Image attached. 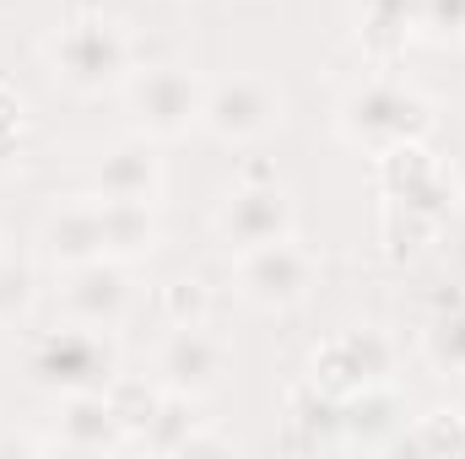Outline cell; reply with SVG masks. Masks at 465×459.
I'll list each match as a JSON object with an SVG mask.
<instances>
[{
	"label": "cell",
	"mask_w": 465,
	"mask_h": 459,
	"mask_svg": "<svg viewBox=\"0 0 465 459\" xmlns=\"http://www.w3.org/2000/svg\"><path fill=\"white\" fill-rule=\"evenodd\" d=\"M439 124V109L406 87V82H362L357 93L341 98V135L362 151H390V146H406V141H428Z\"/></svg>",
	"instance_id": "1"
},
{
	"label": "cell",
	"mask_w": 465,
	"mask_h": 459,
	"mask_svg": "<svg viewBox=\"0 0 465 459\" xmlns=\"http://www.w3.org/2000/svg\"><path fill=\"white\" fill-rule=\"evenodd\" d=\"M49 65H54V76H60L71 93L98 98V93L130 82V38H124L119 22L98 16V11L71 16V22L54 33V44H49Z\"/></svg>",
	"instance_id": "2"
},
{
	"label": "cell",
	"mask_w": 465,
	"mask_h": 459,
	"mask_svg": "<svg viewBox=\"0 0 465 459\" xmlns=\"http://www.w3.org/2000/svg\"><path fill=\"white\" fill-rule=\"evenodd\" d=\"M27 378L49 395H76V389H109L119 378V351L109 341V330L93 325H60L44 330L27 346Z\"/></svg>",
	"instance_id": "3"
},
{
	"label": "cell",
	"mask_w": 465,
	"mask_h": 459,
	"mask_svg": "<svg viewBox=\"0 0 465 459\" xmlns=\"http://www.w3.org/2000/svg\"><path fill=\"white\" fill-rule=\"evenodd\" d=\"M320 281V259L282 238V243H265V249H243L238 265H232V287L243 303L265 308V314H282V308H298Z\"/></svg>",
	"instance_id": "4"
},
{
	"label": "cell",
	"mask_w": 465,
	"mask_h": 459,
	"mask_svg": "<svg viewBox=\"0 0 465 459\" xmlns=\"http://www.w3.org/2000/svg\"><path fill=\"white\" fill-rule=\"evenodd\" d=\"M124 98H130V114L141 124V135L179 141V135H190L201 124L206 82L195 71H179V65H152V71H135L124 82Z\"/></svg>",
	"instance_id": "5"
},
{
	"label": "cell",
	"mask_w": 465,
	"mask_h": 459,
	"mask_svg": "<svg viewBox=\"0 0 465 459\" xmlns=\"http://www.w3.org/2000/svg\"><path fill=\"white\" fill-rule=\"evenodd\" d=\"M390 373H395V346L384 330H341L309 362V384L331 400H351L373 384H390Z\"/></svg>",
	"instance_id": "6"
},
{
	"label": "cell",
	"mask_w": 465,
	"mask_h": 459,
	"mask_svg": "<svg viewBox=\"0 0 465 459\" xmlns=\"http://www.w3.org/2000/svg\"><path fill=\"white\" fill-rule=\"evenodd\" d=\"M292 228H298V211H292V200H287V190L276 179L238 184L228 200L217 206V238L228 243L232 254L282 243V238H292Z\"/></svg>",
	"instance_id": "7"
},
{
	"label": "cell",
	"mask_w": 465,
	"mask_h": 459,
	"mask_svg": "<svg viewBox=\"0 0 465 459\" xmlns=\"http://www.w3.org/2000/svg\"><path fill=\"white\" fill-rule=\"evenodd\" d=\"M228 378V346L206 336V325H173L157 346V384L184 400H206Z\"/></svg>",
	"instance_id": "8"
},
{
	"label": "cell",
	"mask_w": 465,
	"mask_h": 459,
	"mask_svg": "<svg viewBox=\"0 0 465 459\" xmlns=\"http://www.w3.org/2000/svg\"><path fill=\"white\" fill-rule=\"evenodd\" d=\"M282 124V98L260 82V76H232L206 87V109H201V130H212L217 141L243 146V141H260Z\"/></svg>",
	"instance_id": "9"
},
{
	"label": "cell",
	"mask_w": 465,
	"mask_h": 459,
	"mask_svg": "<svg viewBox=\"0 0 465 459\" xmlns=\"http://www.w3.org/2000/svg\"><path fill=\"white\" fill-rule=\"evenodd\" d=\"M130 270L124 259L104 254V259H87V265H71L65 281H60V303H65V319L76 325H93V330H114L119 319L130 314Z\"/></svg>",
	"instance_id": "10"
},
{
	"label": "cell",
	"mask_w": 465,
	"mask_h": 459,
	"mask_svg": "<svg viewBox=\"0 0 465 459\" xmlns=\"http://www.w3.org/2000/svg\"><path fill=\"white\" fill-rule=\"evenodd\" d=\"M54 444L65 454H114L130 444L124 422L109 405V389H76V395H60V411H54Z\"/></svg>",
	"instance_id": "11"
},
{
	"label": "cell",
	"mask_w": 465,
	"mask_h": 459,
	"mask_svg": "<svg viewBox=\"0 0 465 459\" xmlns=\"http://www.w3.org/2000/svg\"><path fill=\"white\" fill-rule=\"evenodd\" d=\"M163 195V157L152 135H124L98 162V200H146L157 206Z\"/></svg>",
	"instance_id": "12"
},
{
	"label": "cell",
	"mask_w": 465,
	"mask_h": 459,
	"mask_svg": "<svg viewBox=\"0 0 465 459\" xmlns=\"http://www.w3.org/2000/svg\"><path fill=\"white\" fill-rule=\"evenodd\" d=\"M38 249L54 270H71V265H87V259H104V211L98 200H71V206H54L38 228Z\"/></svg>",
	"instance_id": "13"
},
{
	"label": "cell",
	"mask_w": 465,
	"mask_h": 459,
	"mask_svg": "<svg viewBox=\"0 0 465 459\" xmlns=\"http://www.w3.org/2000/svg\"><path fill=\"white\" fill-rule=\"evenodd\" d=\"M379 190H384V200H411V206L444 217V200H433V195H444V173H439L428 141H406V146L379 151Z\"/></svg>",
	"instance_id": "14"
},
{
	"label": "cell",
	"mask_w": 465,
	"mask_h": 459,
	"mask_svg": "<svg viewBox=\"0 0 465 459\" xmlns=\"http://www.w3.org/2000/svg\"><path fill=\"white\" fill-rule=\"evenodd\" d=\"M104 211V249L114 259H146L157 243H163V228H157V211L146 200H98Z\"/></svg>",
	"instance_id": "15"
},
{
	"label": "cell",
	"mask_w": 465,
	"mask_h": 459,
	"mask_svg": "<svg viewBox=\"0 0 465 459\" xmlns=\"http://www.w3.org/2000/svg\"><path fill=\"white\" fill-rule=\"evenodd\" d=\"M357 38L373 60H395L417 38V0H362L357 5Z\"/></svg>",
	"instance_id": "16"
},
{
	"label": "cell",
	"mask_w": 465,
	"mask_h": 459,
	"mask_svg": "<svg viewBox=\"0 0 465 459\" xmlns=\"http://www.w3.org/2000/svg\"><path fill=\"white\" fill-rule=\"evenodd\" d=\"M395 422H401V400L390 395V384H373V389L341 400V444L384 449L390 433H395Z\"/></svg>",
	"instance_id": "17"
},
{
	"label": "cell",
	"mask_w": 465,
	"mask_h": 459,
	"mask_svg": "<svg viewBox=\"0 0 465 459\" xmlns=\"http://www.w3.org/2000/svg\"><path fill=\"white\" fill-rule=\"evenodd\" d=\"M439 222L444 217H433V211H422L411 200H390L384 206V254L390 259H417L439 238Z\"/></svg>",
	"instance_id": "18"
},
{
	"label": "cell",
	"mask_w": 465,
	"mask_h": 459,
	"mask_svg": "<svg viewBox=\"0 0 465 459\" xmlns=\"http://www.w3.org/2000/svg\"><path fill=\"white\" fill-rule=\"evenodd\" d=\"M422 356L444 373V378H465V303L439 308L422 330Z\"/></svg>",
	"instance_id": "19"
},
{
	"label": "cell",
	"mask_w": 465,
	"mask_h": 459,
	"mask_svg": "<svg viewBox=\"0 0 465 459\" xmlns=\"http://www.w3.org/2000/svg\"><path fill=\"white\" fill-rule=\"evenodd\" d=\"M163 384H146V378H124L119 373L114 384H109V405H114V416L124 422V433H130V444L152 427V416H157V405H163Z\"/></svg>",
	"instance_id": "20"
},
{
	"label": "cell",
	"mask_w": 465,
	"mask_h": 459,
	"mask_svg": "<svg viewBox=\"0 0 465 459\" xmlns=\"http://www.w3.org/2000/svg\"><path fill=\"white\" fill-rule=\"evenodd\" d=\"M292 427L303 433L298 444H341V400L320 395L314 384L292 395Z\"/></svg>",
	"instance_id": "21"
},
{
	"label": "cell",
	"mask_w": 465,
	"mask_h": 459,
	"mask_svg": "<svg viewBox=\"0 0 465 459\" xmlns=\"http://www.w3.org/2000/svg\"><path fill=\"white\" fill-rule=\"evenodd\" d=\"M195 427H201V416L190 411V400H184V395H163V405H157L152 427L141 433V444H146L152 454H184V444H190Z\"/></svg>",
	"instance_id": "22"
},
{
	"label": "cell",
	"mask_w": 465,
	"mask_h": 459,
	"mask_svg": "<svg viewBox=\"0 0 465 459\" xmlns=\"http://www.w3.org/2000/svg\"><path fill=\"white\" fill-rule=\"evenodd\" d=\"M406 449H417V454H465V416L460 411H428L411 427Z\"/></svg>",
	"instance_id": "23"
},
{
	"label": "cell",
	"mask_w": 465,
	"mask_h": 459,
	"mask_svg": "<svg viewBox=\"0 0 465 459\" xmlns=\"http://www.w3.org/2000/svg\"><path fill=\"white\" fill-rule=\"evenodd\" d=\"M33 298H38V276H33V265H22V259H5V254H0V325L27 319Z\"/></svg>",
	"instance_id": "24"
},
{
	"label": "cell",
	"mask_w": 465,
	"mask_h": 459,
	"mask_svg": "<svg viewBox=\"0 0 465 459\" xmlns=\"http://www.w3.org/2000/svg\"><path fill=\"white\" fill-rule=\"evenodd\" d=\"M417 38L465 44V0H417Z\"/></svg>",
	"instance_id": "25"
},
{
	"label": "cell",
	"mask_w": 465,
	"mask_h": 459,
	"mask_svg": "<svg viewBox=\"0 0 465 459\" xmlns=\"http://www.w3.org/2000/svg\"><path fill=\"white\" fill-rule=\"evenodd\" d=\"M163 314H168V325H206L212 292H206L195 276H179V281H168V292H163Z\"/></svg>",
	"instance_id": "26"
},
{
	"label": "cell",
	"mask_w": 465,
	"mask_h": 459,
	"mask_svg": "<svg viewBox=\"0 0 465 459\" xmlns=\"http://www.w3.org/2000/svg\"><path fill=\"white\" fill-rule=\"evenodd\" d=\"M16 135H22V103L0 87V157L16 146Z\"/></svg>",
	"instance_id": "27"
},
{
	"label": "cell",
	"mask_w": 465,
	"mask_h": 459,
	"mask_svg": "<svg viewBox=\"0 0 465 459\" xmlns=\"http://www.w3.org/2000/svg\"><path fill=\"white\" fill-rule=\"evenodd\" d=\"M232 438H223V433H206V427H195L190 433V444H184V454H228Z\"/></svg>",
	"instance_id": "28"
},
{
	"label": "cell",
	"mask_w": 465,
	"mask_h": 459,
	"mask_svg": "<svg viewBox=\"0 0 465 459\" xmlns=\"http://www.w3.org/2000/svg\"><path fill=\"white\" fill-rule=\"evenodd\" d=\"M460 200H465V179H460Z\"/></svg>",
	"instance_id": "29"
}]
</instances>
